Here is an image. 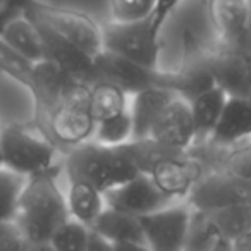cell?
I'll return each mask as SVG.
<instances>
[{
    "instance_id": "cell-12",
    "label": "cell",
    "mask_w": 251,
    "mask_h": 251,
    "mask_svg": "<svg viewBox=\"0 0 251 251\" xmlns=\"http://www.w3.org/2000/svg\"><path fill=\"white\" fill-rule=\"evenodd\" d=\"M208 12L220 47L251 57L246 0H208Z\"/></svg>"
},
{
    "instance_id": "cell-20",
    "label": "cell",
    "mask_w": 251,
    "mask_h": 251,
    "mask_svg": "<svg viewBox=\"0 0 251 251\" xmlns=\"http://www.w3.org/2000/svg\"><path fill=\"white\" fill-rule=\"evenodd\" d=\"M90 229L91 232L110 241L112 244H121V243L147 244L143 227H141V222L138 217L117 212V210L108 208V206H105V210L91 224Z\"/></svg>"
},
{
    "instance_id": "cell-14",
    "label": "cell",
    "mask_w": 251,
    "mask_h": 251,
    "mask_svg": "<svg viewBox=\"0 0 251 251\" xmlns=\"http://www.w3.org/2000/svg\"><path fill=\"white\" fill-rule=\"evenodd\" d=\"M95 69L98 74V81H107L121 88L127 97H133L147 88L155 86L157 71L147 69L133 60L105 52V50H101L95 57Z\"/></svg>"
},
{
    "instance_id": "cell-40",
    "label": "cell",
    "mask_w": 251,
    "mask_h": 251,
    "mask_svg": "<svg viewBox=\"0 0 251 251\" xmlns=\"http://www.w3.org/2000/svg\"><path fill=\"white\" fill-rule=\"evenodd\" d=\"M248 4V28H250V33H251V0H246Z\"/></svg>"
},
{
    "instance_id": "cell-33",
    "label": "cell",
    "mask_w": 251,
    "mask_h": 251,
    "mask_svg": "<svg viewBox=\"0 0 251 251\" xmlns=\"http://www.w3.org/2000/svg\"><path fill=\"white\" fill-rule=\"evenodd\" d=\"M35 244L28 243L16 224L0 222V251H33Z\"/></svg>"
},
{
    "instance_id": "cell-10",
    "label": "cell",
    "mask_w": 251,
    "mask_h": 251,
    "mask_svg": "<svg viewBox=\"0 0 251 251\" xmlns=\"http://www.w3.org/2000/svg\"><path fill=\"white\" fill-rule=\"evenodd\" d=\"M103 200L105 206L108 208L138 217V219L167 208L174 203H179L169 198L165 193H162L158 186L148 176L143 174H138L126 184L107 191L103 195Z\"/></svg>"
},
{
    "instance_id": "cell-4",
    "label": "cell",
    "mask_w": 251,
    "mask_h": 251,
    "mask_svg": "<svg viewBox=\"0 0 251 251\" xmlns=\"http://www.w3.org/2000/svg\"><path fill=\"white\" fill-rule=\"evenodd\" d=\"M62 157V171L69 181H83L101 195L140 174L122 147H103L93 140L71 148Z\"/></svg>"
},
{
    "instance_id": "cell-3",
    "label": "cell",
    "mask_w": 251,
    "mask_h": 251,
    "mask_svg": "<svg viewBox=\"0 0 251 251\" xmlns=\"http://www.w3.org/2000/svg\"><path fill=\"white\" fill-rule=\"evenodd\" d=\"M160 35H169L171 60L160 71H181L206 62L219 50V36L212 25L208 0H184L167 18Z\"/></svg>"
},
{
    "instance_id": "cell-41",
    "label": "cell",
    "mask_w": 251,
    "mask_h": 251,
    "mask_svg": "<svg viewBox=\"0 0 251 251\" xmlns=\"http://www.w3.org/2000/svg\"><path fill=\"white\" fill-rule=\"evenodd\" d=\"M4 2H5V0H0V7H2V5H4Z\"/></svg>"
},
{
    "instance_id": "cell-25",
    "label": "cell",
    "mask_w": 251,
    "mask_h": 251,
    "mask_svg": "<svg viewBox=\"0 0 251 251\" xmlns=\"http://www.w3.org/2000/svg\"><path fill=\"white\" fill-rule=\"evenodd\" d=\"M224 171L251 181V141L220 148L210 143V172Z\"/></svg>"
},
{
    "instance_id": "cell-18",
    "label": "cell",
    "mask_w": 251,
    "mask_h": 251,
    "mask_svg": "<svg viewBox=\"0 0 251 251\" xmlns=\"http://www.w3.org/2000/svg\"><path fill=\"white\" fill-rule=\"evenodd\" d=\"M251 138V97L227 98L217 127L208 143L229 148Z\"/></svg>"
},
{
    "instance_id": "cell-9",
    "label": "cell",
    "mask_w": 251,
    "mask_h": 251,
    "mask_svg": "<svg viewBox=\"0 0 251 251\" xmlns=\"http://www.w3.org/2000/svg\"><path fill=\"white\" fill-rule=\"evenodd\" d=\"M186 203L200 212L251 205V181L224 171L206 172L191 189Z\"/></svg>"
},
{
    "instance_id": "cell-16",
    "label": "cell",
    "mask_w": 251,
    "mask_h": 251,
    "mask_svg": "<svg viewBox=\"0 0 251 251\" xmlns=\"http://www.w3.org/2000/svg\"><path fill=\"white\" fill-rule=\"evenodd\" d=\"M155 86L164 88L174 97L191 103L198 97L215 88V81L210 73L208 62H200L181 71H157Z\"/></svg>"
},
{
    "instance_id": "cell-32",
    "label": "cell",
    "mask_w": 251,
    "mask_h": 251,
    "mask_svg": "<svg viewBox=\"0 0 251 251\" xmlns=\"http://www.w3.org/2000/svg\"><path fill=\"white\" fill-rule=\"evenodd\" d=\"M157 0H108L110 21L133 23L155 14Z\"/></svg>"
},
{
    "instance_id": "cell-39",
    "label": "cell",
    "mask_w": 251,
    "mask_h": 251,
    "mask_svg": "<svg viewBox=\"0 0 251 251\" xmlns=\"http://www.w3.org/2000/svg\"><path fill=\"white\" fill-rule=\"evenodd\" d=\"M246 76H248V86H250L251 91V57H248L246 60Z\"/></svg>"
},
{
    "instance_id": "cell-5",
    "label": "cell",
    "mask_w": 251,
    "mask_h": 251,
    "mask_svg": "<svg viewBox=\"0 0 251 251\" xmlns=\"http://www.w3.org/2000/svg\"><path fill=\"white\" fill-rule=\"evenodd\" d=\"M88 95L90 86L76 81L40 121H31L36 129L55 145L60 155L93 138L97 122L91 117Z\"/></svg>"
},
{
    "instance_id": "cell-42",
    "label": "cell",
    "mask_w": 251,
    "mask_h": 251,
    "mask_svg": "<svg viewBox=\"0 0 251 251\" xmlns=\"http://www.w3.org/2000/svg\"><path fill=\"white\" fill-rule=\"evenodd\" d=\"M0 129H2V124H0ZM0 167H2V165H0Z\"/></svg>"
},
{
    "instance_id": "cell-6",
    "label": "cell",
    "mask_w": 251,
    "mask_h": 251,
    "mask_svg": "<svg viewBox=\"0 0 251 251\" xmlns=\"http://www.w3.org/2000/svg\"><path fill=\"white\" fill-rule=\"evenodd\" d=\"M60 151L45 138L33 122H12L0 129V165L23 177L62 167L57 160Z\"/></svg>"
},
{
    "instance_id": "cell-15",
    "label": "cell",
    "mask_w": 251,
    "mask_h": 251,
    "mask_svg": "<svg viewBox=\"0 0 251 251\" xmlns=\"http://www.w3.org/2000/svg\"><path fill=\"white\" fill-rule=\"evenodd\" d=\"M160 145L176 150H189L196 140L195 122L191 115V105L176 97L158 115L151 127L150 138Z\"/></svg>"
},
{
    "instance_id": "cell-7",
    "label": "cell",
    "mask_w": 251,
    "mask_h": 251,
    "mask_svg": "<svg viewBox=\"0 0 251 251\" xmlns=\"http://www.w3.org/2000/svg\"><path fill=\"white\" fill-rule=\"evenodd\" d=\"M21 9L29 21L77 47L91 59L103 50L101 25L86 12L45 4L40 0H21Z\"/></svg>"
},
{
    "instance_id": "cell-37",
    "label": "cell",
    "mask_w": 251,
    "mask_h": 251,
    "mask_svg": "<svg viewBox=\"0 0 251 251\" xmlns=\"http://www.w3.org/2000/svg\"><path fill=\"white\" fill-rule=\"evenodd\" d=\"M234 251H251V232L234 241Z\"/></svg>"
},
{
    "instance_id": "cell-8",
    "label": "cell",
    "mask_w": 251,
    "mask_h": 251,
    "mask_svg": "<svg viewBox=\"0 0 251 251\" xmlns=\"http://www.w3.org/2000/svg\"><path fill=\"white\" fill-rule=\"evenodd\" d=\"M101 47L105 52L129 59L151 71L160 62V33L150 16L141 21L101 23Z\"/></svg>"
},
{
    "instance_id": "cell-31",
    "label": "cell",
    "mask_w": 251,
    "mask_h": 251,
    "mask_svg": "<svg viewBox=\"0 0 251 251\" xmlns=\"http://www.w3.org/2000/svg\"><path fill=\"white\" fill-rule=\"evenodd\" d=\"M91 229L84 224L69 219L50 239L52 251H86L90 243Z\"/></svg>"
},
{
    "instance_id": "cell-29",
    "label": "cell",
    "mask_w": 251,
    "mask_h": 251,
    "mask_svg": "<svg viewBox=\"0 0 251 251\" xmlns=\"http://www.w3.org/2000/svg\"><path fill=\"white\" fill-rule=\"evenodd\" d=\"M91 140L103 147H122L133 141V121H131L129 110L97 122Z\"/></svg>"
},
{
    "instance_id": "cell-17",
    "label": "cell",
    "mask_w": 251,
    "mask_h": 251,
    "mask_svg": "<svg viewBox=\"0 0 251 251\" xmlns=\"http://www.w3.org/2000/svg\"><path fill=\"white\" fill-rule=\"evenodd\" d=\"M246 55L224 47H219V50L206 60L215 86L220 88L229 98L251 97L246 76Z\"/></svg>"
},
{
    "instance_id": "cell-24",
    "label": "cell",
    "mask_w": 251,
    "mask_h": 251,
    "mask_svg": "<svg viewBox=\"0 0 251 251\" xmlns=\"http://www.w3.org/2000/svg\"><path fill=\"white\" fill-rule=\"evenodd\" d=\"M88 105H90L91 117L95 122H101L105 119L115 117L129 110L127 95L121 88L107 83V81H97L90 86L88 95Z\"/></svg>"
},
{
    "instance_id": "cell-13",
    "label": "cell",
    "mask_w": 251,
    "mask_h": 251,
    "mask_svg": "<svg viewBox=\"0 0 251 251\" xmlns=\"http://www.w3.org/2000/svg\"><path fill=\"white\" fill-rule=\"evenodd\" d=\"M33 23V21H31ZM35 25V23H33ZM40 31L43 43V60L59 67L62 73L73 77L77 83H83L91 86L98 81V74L95 69V59L79 50L77 47L71 45L69 42L59 38L53 33L47 31L45 28L35 25Z\"/></svg>"
},
{
    "instance_id": "cell-19",
    "label": "cell",
    "mask_w": 251,
    "mask_h": 251,
    "mask_svg": "<svg viewBox=\"0 0 251 251\" xmlns=\"http://www.w3.org/2000/svg\"><path fill=\"white\" fill-rule=\"evenodd\" d=\"M174 98L176 97L171 91L158 86L147 88L133 95V101L129 107V115L133 121V141L150 138L151 127L157 122L158 115Z\"/></svg>"
},
{
    "instance_id": "cell-30",
    "label": "cell",
    "mask_w": 251,
    "mask_h": 251,
    "mask_svg": "<svg viewBox=\"0 0 251 251\" xmlns=\"http://www.w3.org/2000/svg\"><path fill=\"white\" fill-rule=\"evenodd\" d=\"M28 179L0 167V222L14 224L21 193Z\"/></svg>"
},
{
    "instance_id": "cell-28",
    "label": "cell",
    "mask_w": 251,
    "mask_h": 251,
    "mask_svg": "<svg viewBox=\"0 0 251 251\" xmlns=\"http://www.w3.org/2000/svg\"><path fill=\"white\" fill-rule=\"evenodd\" d=\"M0 73L31 93L36 84V64L19 55L0 40Z\"/></svg>"
},
{
    "instance_id": "cell-35",
    "label": "cell",
    "mask_w": 251,
    "mask_h": 251,
    "mask_svg": "<svg viewBox=\"0 0 251 251\" xmlns=\"http://www.w3.org/2000/svg\"><path fill=\"white\" fill-rule=\"evenodd\" d=\"M86 251H115V250H114V244H112L110 241L103 239V237L98 236V234L91 232Z\"/></svg>"
},
{
    "instance_id": "cell-22",
    "label": "cell",
    "mask_w": 251,
    "mask_h": 251,
    "mask_svg": "<svg viewBox=\"0 0 251 251\" xmlns=\"http://www.w3.org/2000/svg\"><path fill=\"white\" fill-rule=\"evenodd\" d=\"M0 40L18 52L19 55L26 57L31 62H42L43 60V43L40 31L25 14L14 18L7 26Z\"/></svg>"
},
{
    "instance_id": "cell-21",
    "label": "cell",
    "mask_w": 251,
    "mask_h": 251,
    "mask_svg": "<svg viewBox=\"0 0 251 251\" xmlns=\"http://www.w3.org/2000/svg\"><path fill=\"white\" fill-rule=\"evenodd\" d=\"M227 98L229 97L220 88L215 86L189 103L191 105L193 122H195V145L210 141V138H212L213 131L217 127V122H219L220 115H222L224 107H226Z\"/></svg>"
},
{
    "instance_id": "cell-11",
    "label": "cell",
    "mask_w": 251,
    "mask_h": 251,
    "mask_svg": "<svg viewBox=\"0 0 251 251\" xmlns=\"http://www.w3.org/2000/svg\"><path fill=\"white\" fill-rule=\"evenodd\" d=\"M191 206L179 201L158 210L147 217H141L145 241L151 251H182L188 232Z\"/></svg>"
},
{
    "instance_id": "cell-34",
    "label": "cell",
    "mask_w": 251,
    "mask_h": 251,
    "mask_svg": "<svg viewBox=\"0 0 251 251\" xmlns=\"http://www.w3.org/2000/svg\"><path fill=\"white\" fill-rule=\"evenodd\" d=\"M184 0H157V5H155V26H157L158 33H160L164 23L167 21V18L182 4Z\"/></svg>"
},
{
    "instance_id": "cell-27",
    "label": "cell",
    "mask_w": 251,
    "mask_h": 251,
    "mask_svg": "<svg viewBox=\"0 0 251 251\" xmlns=\"http://www.w3.org/2000/svg\"><path fill=\"white\" fill-rule=\"evenodd\" d=\"M220 239H222V236L213 226L208 213L191 208V217H189V226L182 251H213Z\"/></svg>"
},
{
    "instance_id": "cell-2",
    "label": "cell",
    "mask_w": 251,
    "mask_h": 251,
    "mask_svg": "<svg viewBox=\"0 0 251 251\" xmlns=\"http://www.w3.org/2000/svg\"><path fill=\"white\" fill-rule=\"evenodd\" d=\"M62 167L28 177L16 213V227L31 244H49L53 234L71 219L67 200L59 188Z\"/></svg>"
},
{
    "instance_id": "cell-1",
    "label": "cell",
    "mask_w": 251,
    "mask_h": 251,
    "mask_svg": "<svg viewBox=\"0 0 251 251\" xmlns=\"http://www.w3.org/2000/svg\"><path fill=\"white\" fill-rule=\"evenodd\" d=\"M122 148L133 158L138 172L148 176L174 201H186L195 184L206 174L191 150H176L153 140L129 141Z\"/></svg>"
},
{
    "instance_id": "cell-38",
    "label": "cell",
    "mask_w": 251,
    "mask_h": 251,
    "mask_svg": "<svg viewBox=\"0 0 251 251\" xmlns=\"http://www.w3.org/2000/svg\"><path fill=\"white\" fill-rule=\"evenodd\" d=\"M213 251H234V243L229 239H226V237H222V239L217 243V246Z\"/></svg>"
},
{
    "instance_id": "cell-23",
    "label": "cell",
    "mask_w": 251,
    "mask_h": 251,
    "mask_svg": "<svg viewBox=\"0 0 251 251\" xmlns=\"http://www.w3.org/2000/svg\"><path fill=\"white\" fill-rule=\"evenodd\" d=\"M66 200L71 219L84 224L86 227H91V224L105 210L103 195L83 181H69Z\"/></svg>"
},
{
    "instance_id": "cell-26",
    "label": "cell",
    "mask_w": 251,
    "mask_h": 251,
    "mask_svg": "<svg viewBox=\"0 0 251 251\" xmlns=\"http://www.w3.org/2000/svg\"><path fill=\"white\" fill-rule=\"evenodd\" d=\"M205 213H208L220 236L232 243L251 232V205L229 206Z\"/></svg>"
},
{
    "instance_id": "cell-36",
    "label": "cell",
    "mask_w": 251,
    "mask_h": 251,
    "mask_svg": "<svg viewBox=\"0 0 251 251\" xmlns=\"http://www.w3.org/2000/svg\"><path fill=\"white\" fill-rule=\"evenodd\" d=\"M115 251H151L147 244L143 243H121V244H114Z\"/></svg>"
}]
</instances>
